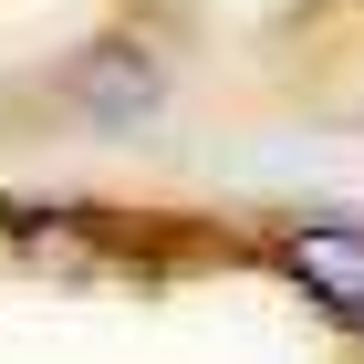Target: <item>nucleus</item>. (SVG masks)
I'll list each match as a JSON object with an SVG mask.
<instances>
[{"instance_id": "obj_1", "label": "nucleus", "mask_w": 364, "mask_h": 364, "mask_svg": "<svg viewBox=\"0 0 364 364\" xmlns=\"http://www.w3.org/2000/svg\"><path fill=\"white\" fill-rule=\"evenodd\" d=\"M281 271L302 281L323 312L364 323V229H291V240H281Z\"/></svg>"}, {"instance_id": "obj_2", "label": "nucleus", "mask_w": 364, "mask_h": 364, "mask_svg": "<svg viewBox=\"0 0 364 364\" xmlns=\"http://www.w3.org/2000/svg\"><path fill=\"white\" fill-rule=\"evenodd\" d=\"M73 105L105 114V125H125V114H156V63L136 53V42H105V53H84V73H73Z\"/></svg>"}]
</instances>
